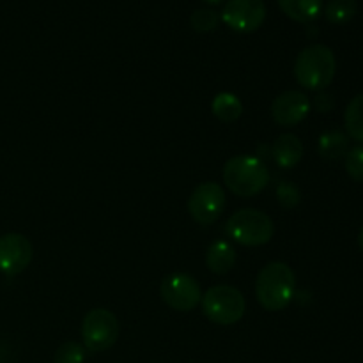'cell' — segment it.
<instances>
[{"label": "cell", "mask_w": 363, "mask_h": 363, "mask_svg": "<svg viewBox=\"0 0 363 363\" xmlns=\"http://www.w3.org/2000/svg\"><path fill=\"white\" fill-rule=\"evenodd\" d=\"M296 291V275L289 264L273 261L259 272L255 280V296L268 312H279L293 301Z\"/></svg>", "instance_id": "6da1fadb"}, {"label": "cell", "mask_w": 363, "mask_h": 363, "mask_svg": "<svg viewBox=\"0 0 363 363\" xmlns=\"http://www.w3.org/2000/svg\"><path fill=\"white\" fill-rule=\"evenodd\" d=\"M337 73V59L332 48L315 43L301 50L294 62V77L308 91H325Z\"/></svg>", "instance_id": "7a4b0ae2"}, {"label": "cell", "mask_w": 363, "mask_h": 363, "mask_svg": "<svg viewBox=\"0 0 363 363\" xmlns=\"http://www.w3.org/2000/svg\"><path fill=\"white\" fill-rule=\"evenodd\" d=\"M223 183L238 197H254L268 186L269 170L257 156H234L223 167Z\"/></svg>", "instance_id": "3957f363"}, {"label": "cell", "mask_w": 363, "mask_h": 363, "mask_svg": "<svg viewBox=\"0 0 363 363\" xmlns=\"http://www.w3.org/2000/svg\"><path fill=\"white\" fill-rule=\"evenodd\" d=\"M225 233L230 240L243 247H262L275 234L273 220L259 209H240L225 222Z\"/></svg>", "instance_id": "277c9868"}, {"label": "cell", "mask_w": 363, "mask_h": 363, "mask_svg": "<svg viewBox=\"0 0 363 363\" xmlns=\"http://www.w3.org/2000/svg\"><path fill=\"white\" fill-rule=\"evenodd\" d=\"M201 303L206 318L222 326L236 325L247 311L245 296L233 286L209 287L206 294H202Z\"/></svg>", "instance_id": "5b68a950"}, {"label": "cell", "mask_w": 363, "mask_h": 363, "mask_svg": "<svg viewBox=\"0 0 363 363\" xmlns=\"http://www.w3.org/2000/svg\"><path fill=\"white\" fill-rule=\"evenodd\" d=\"M119 339V321L106 308H92L82 321V340L91 353L110 350Z\"/></svg>", "instance_id": "8992f818"}, {"label": "cell", "mask_w": 363, "mask_h": 363, "mask_svg": "<svg viewBox=\"0 0 363 363\" xmlns=\"http://www.w3.org/2000/svg\"><path fill=\"white\" fill-rule=\"evenodd\" d=\"M162 300L172 311L190 312L201 303L202 291L197 280L188 273H172L162 280Z\"/></svg>", "instance_id": "52a82bcc"}, {"label": "cell", "mask_w": 363, "mask_h": 363, "mask_svg": "<svg viewBox=\"0 0 363 363\" xmlns=\"http://www.w3.org/2000/svg\"><path fill=\"white\" fill-rule=\"evenodd\" d=\"M225 208V194L218 183H202L188 199V213L201 225H211L222 216Z\"/></svg>", "instance_id": "ba28073f"}, {"label": "cell", "mask_w": 363, "mask_h": 363, "mask_svg": "<svg viewBox=\"0 0 363 363\" xmlns=\"http://www.w3.org/2000/svg\"><path fill=\"white\" fill-rule=\"evenodd\" d=\"M222 20L236 32L257 30L266 20L264 0H227Z\"/></svg>", "instance_id": "9c48e42d"}, {"label": "cell", "mask_w": 363, "mask_h": 363, "mask_svg": "<svg viewBox=\"0 0 363 363\" xmlns=\"http://www.w3.org/2000/svg\"><path fill=\"white\" fill-rule=\"evenodd\" d=\"M34 248L23 234L9 233L0 236V273L7 277L20 275L28 268Z\"/></svg>", "instance_id": "30bf717a"}, {"label": "cell", "mask_w": 363, "mask_h": 363, "mask_svg": "<svg viewBox=\"0 0 363 363\" xmlns=\"http://www.w3.org/2000/svg\"><path fill=\"white\" fill-rule=\"evenodd\" d=\"M311 112V101L300 91H286L273 99L272 117L279 126L293 128Z\"/></svg>", "instance_id": "8fae6325"}, {"label": "cell", "mask_w": 363, "mask_h": 363, "mask_svg": "<svg viewBox=\"0 0 363 363\" xmlns=\"http://www.w3.org/2000/svg\"><path fill=\"white\" fill-rule=\"evenodd\" d=\"M272 156L280 169H293L303 158V144L296 135L284 133L273 144Z\"/></svg>", "instance_id": "7c38bea8"}, {"label": "cell", "mask_w": 363, "mask_h": 363, "mask_svg": "<svg viewBox=\"0 0 363 363\" xmlns=\"http://www.w3.org/2000/svg\"><path fill=\"white\" fill-rule=\"evenodd\" d=\"M236 250L225 240H216L206 252V266L215 275H225L236 266Z\"/></svg>", "instance_id": "4fadbf2b"}, {"label": "cell", "mask_w": 363, "mask_h": 363, "mask_svg": "<svg viewBox=\"0 0 363 363\" xmlns=\"http://www.w3.org/2000/svg\"><path fill=\"white\" fill-rule=\"evenodd\" d=\"M211 112L222 123H234L243 113V105H241L240 98L233 92H220L213 98L211 101Z\"/></svg>", "instance_id": "5bb4252c"}, {"label": "cell", "mask_w": 363, "mask_h": 363, "mask_svg": "<svg viewBox=\"0 0 363 363\" xmlns=\"http://www.w3.org/2000/svg\"><path fill=\"white\" fill-rule=\"evenodd\" d=\"M318 151L325 160L342 158L350 151V137L339 130L326 131L319 137Z\"/></svg>", "instance_id": "9a60e30c"}, {"label": "cell", "mask_w": 363, "mask_h": 363, "mask_svg": "<svg viewBox=\"0 0 363 363\" xmlns=\"http://www.w3.org/2000/svg\"><path fill=\"white\" fill-rule=\"evenodd\" d=\"M284 13L296 21H312L323 9V0H279Z\"/></svg>", "instance_id": "2e32d148"}, {"label": "cell", "mask_w": 363, "mask_h": 363, "mask_svg": "<svg viewBox=\"0 0 363 363\" xmlns=\"http://www.w3.org/2000/svg\"><path fill=\"white\" fill-rule=\"evenodd\" d=\"M344 126H346L347 137L363 144V92L354 96L344 112Z\"/></svg>", "instance_id": "e0dca14e"}, {"label": "cell", "mask_w": 363, "mask_h": 363, "mask_svg": "<svg viewBox=\"0 0 363 363\" xmlns=\"http://www.w3.org/2000/svg\"><path fill=\"white\" fill-rule=\"evenodd\" d=\"M357 0H330L326 4V18L332 23H347L350 20H353V16L357 14Z\"/></svg>", "instance_id": "ac0fdd59"}, {"label": "cell", "mask_w": 363, "mask_h": 363, "mask_svg": "<svg viewBox=\"0 0 363 363\" xmlns=\"http://www.w3.org/2000/svg\"><path fill=\"white\" fill-rule=\"evenodd\" d=\"M190 21L191 27L197 32H211L215 30L216 25H218L220 16L216 14V11L211 9V7H201V9L194 11Z\"/></svg>", "instance_id": "d6986e66"}, {"label": "cell", "mask_w": 363, "mask_h": 363, "mask_svg": "<svg viewBox=\"0 0 363 363\" xmlns=\"http://www.w3.org/2000/svg\"><path fill=\"white\" fill-rule=\"evenodd\" d=\"M53 363H85V347L78 342H66L55 351Z\"/></svg>", "instance_id": "ffe728a7"}, {"label": "cell", "mask_w": 363, "mask_h": 363, "mask_svg": "<svg viewBox=\"0 0 363 363\" xmlns=\"http://www.w3.org/2000/svg\"><path fill=\"white\" fill-rule=\"evenodd\" d=\"M277 199H279L280 206H284L286 209L296 208L301 201L300 188L294 183H291V181H282L277 186Z\"/></svg>", "instance_id": "44dd1931"}, {"label": "cell", "mask_w": 363, "mask_h": 363, "mask_svg": "<svg viewBox=\"0 0 363 363\" xmlns=\"http://www.w3.org/2000/svg\"><path fill=\"white\" fill-rule=\"evenodd\" d=\"M344 163H346V172L350 174L351 179L363 183V145L350 149Z\"/></svg>", "instance_id": "7402d4cb"}, {"label": "cell", "mask_w": 363, "mask_h": 363, "mask_svg": "<svg viewBox=\"0 0 363 363\" xmlns=\"http://www.w3.org/2000/svg\"><path fill=\"white\" fill-rule=\"evenodd\" d=\"M315 108L319 110V112L326 113L330 112V110L333 108V101H332V96L330 94H319L318 98H315Z\"/></svg>", "instance_id": "603a6c76"}, {"label": "cell", "mask_w": 363, "mask_h": 363, "mask_svg": "<svg viewBox=\"0 0 363 363\" xmlns=\"http://www.w3.org/2000/svg\"><path fill=\"white\" fill-rule=\"evenodd\" d=\"M358 247H360V250L363 252V225L360 229V234H358Z\"/></svg>", "instance_id": "cb8c5ba5"}, {"label": "cell", "mask_w": 363, "mask_h": 363, "mask_svg": "<svg viewBox=\"0 0 363 363\" xmlns=\"http://www.w3.org/2000/svg\"><path fill=\"white\" fill-rule=\"evenodd\" d=\"M204 2H208V4H220V2H222V0H204Z\"/></svg>", "instance_id": "d4e9b609"}]
</instances>
